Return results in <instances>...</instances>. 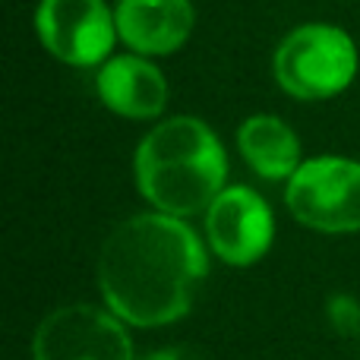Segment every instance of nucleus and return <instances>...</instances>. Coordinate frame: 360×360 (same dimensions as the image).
<instances>
[{"mask_svg":"<svg viewBox=\"0 0 360 360\" xmlns=\"http://www.w3.org/2000/svg\"><path fill=\"white\" fill-rule=\"evenodd\" d=\"M228 158L221 139L199 117L162 120L136 149L139 193L165 215L205 212L224 190Z\"/></svg>","mask_w":360,"mask_h":360,"instance_id":"nucleus-2","label":"nucleus"},{"mask_svg":"<svg viewBox=\"0 0 360 360\" xmlns=\"http://www.w3.org/2000/svg\"><path fill=\"white\" fill-rule=\"evenodd\" d=\"M275 82L291 98L323 101L345 92L357 76L354 38L338 25L310 22L288 32L272 57Z\"/></svg>","mask_w":360,"mask_h":360,"instance_id":"nucleus-3","label":"nucleus"},{"mask_svg":"<svg viewBox=\"0 0 360 360\" xmlns=\"http://www.w3.org/2000/svg\"><path fill=\"white\" fill-rule=\"evenodd\" d=\"M285 202L304 228L354 234L360 231V162L342 155L307 158L288 180Z\"/></svg>","mask_w":360,"mask_h":360,"instance_id":"nucleus-4","label":"nucleus"},{"mask_svg":"<svg viewBox=\"0 0 360 360\" xmlns=\"http://www.w3.org/2000/svg\"><path fill=\"white\" fill-rule=\"evenodd\" d=\"M35 29L44 48L70 67H98L120 38L105 0H41Z\"/></svg>","mask_w":360,"mask_h":360,"instance_id":"nucleus-6","label":"nucleus"},{"mask_svg":"<svg viewBox=\"0 0 360 360\" xmlns=\"http://www.w3.org/2000/svg\"><path fill=\"white\" fill-rule=\"evenodd\" d=\"M114 19L127 48L146 57H162L186 44L196 10L190 0H120Z\"/></svg>","mask_w":360,"mask_h":360,"instance_id":"nucleus-8","label":"nucleus"},{"mask_svg":"<svg viewBox=\"0 0 360 360\" xmlns=\"http://www.w3.org/2000/svg\"><path fill=\"white\" fill-rule=\"evenodd\" d=\"M98 98L114 114L130 120H152L168 105V82L162 70L146 54H120L101 63L98 70Z\"/></svg>","mask_w":360,"mask_h":360,"instance_id":"nucleus-9","label":"nucleus"},{"mask_svg":"<svg viewBox=\"0 0 360 360\" xmlns=\"http://www.w3.org/2000/svg\"><path fill=\"white\" fill-rule=\"evenodd\" d=\"M32 354L35 360H133V345L117 313L70 304L41 319Z\"/></svg>","mask_w":360,"mask_h":360,"instance_id":"nucleus-5","label":"nucleus"},{"mask_svg":"<svg viewBox=\"0 0 360 360\" xmlns=\"http://www.w3.org/2000/svg\"><path fill=\"white\" fill-rule=\"evenodd\" d=\"M237 149L243 162L266 180H291L300 168V139L281 117L253 114L237 130Z\"/></svg>","mask_w":360,"mask_h":360,"instance_id":"nucleus-10","label":"nucleus"},{"mask_svg":"<svg viewBox=\"0 0 360 360\" xmlns=\"http://www.w3.org/2000/svg\"><path fill=\"white\" fill-rule=\"evenodd\" d=\"M205 269V250L184 218L146 212L108 234L98 253V288L124 323L155 329L190 313Z\"/></svg>","mask_w":360,"mask_h":360,"instance_id":"nucleus-1","label":"nucleus"},{"mask_svg":"<svg viewBox=\"0 0 360 360\" xmlns=\"http://www.w3.org/2000/svg\"><path fill=\"white\" fill-rule=\"evenodd\" d=\"M205 237L221 262L237 269L253 266L272 247V209L250 186H224L205 209Z\"/></svg>","mask_w":360,"mask_h":360,"instance_id":"nucleus-7","label":"nucleus"},{"mask_svg":"<svg viewBox=\"0 0 360 360\" xmlns=\"http://www.w3.org/2000/svg\"><path fill=\"white\" fill-rule=\"evenodd\" d=\"M143 360H202V357L190 354V351H184V348H165V351H155V354H149Z\"/></svg>","mask_w":360,"mask_h":360,"instance_id":"nucleus-11","label":"nucleus"}]
</instances>
